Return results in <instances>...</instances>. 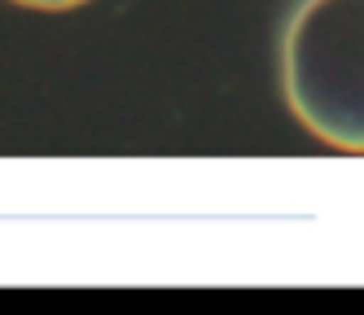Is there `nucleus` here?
Listing matches in <instances>:
<instances>
[{"mask_svg":"<svg viewBox=\"0 0 364 315\" xmlns=\"http://www.w3.org/2000/svg\"><path fill=\"white\" fill-rule=\"evenodd\" d=\"M14 5L44 9V13H62V9H75V5H84V0H14Z\"/></svg>","mask_w":364,"mask_h":315,"instance_id":"f03ea898","label":"nucleus"},{"mask_svg":"<svg viewBox=\"0 0 364 315\" xmlns=\"http://www.w3.org/2000/svg\"><path fill=\"white\" fill-rule=\"evenodd\" d=\"M281 88L316 140L364 153V0H303L290 13Z\"/></svg>","mask_w":364,"mask_h":315,"instance_id":"f257e3e1","label":"nucleus"}]
</instances>
